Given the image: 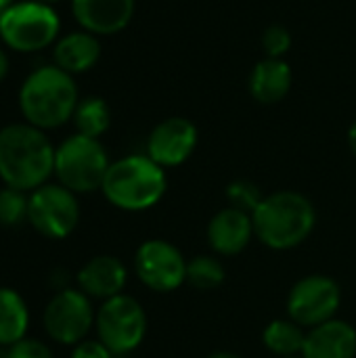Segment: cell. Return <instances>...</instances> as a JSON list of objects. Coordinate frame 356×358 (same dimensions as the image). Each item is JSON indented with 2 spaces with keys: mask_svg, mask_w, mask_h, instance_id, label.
I'll use <instances>...</instances> for the list:
<instances>
[{
  "mask_svg": "<svg viewBox=\"0 0 356 358\" xmlns=\"http://www.w3.org/2000/svg\"><path fill=\"white\" fill-rule=\"evenodd\" d=\"M55 174V147L44 130L10 124L0 130V178L6 187L36 191Z\"/></svg>",
  "mask_w": 356,
  "mask_h": 358,
  "instance_id": "1",
  "label": "cell"
},
{
  "mask_svg": "<svg viewBox=\"0 0 356 358\" xmlns=\"http://www.w3.org/2000/svg\"><path fill=\"white\" fill-rule=\"evenodd\" d=\"M78 103V86L71 73L57 65L34 69L19 90V109L25 122L40 130H52L69 122Z\"/></svg>",
  "mask_w": 356,
  "mask_h": 358,
  "instance_id": "2",
  "label": "cell"
},
{
  "mask_svg": "<svg viewBox=\"0 0 356 358\" xmlns=\"http://www.w3.org/2000/svg\"><path fill=\"white\" fill-rule=\"evenodd\" d=\"M254 235L271 250H292L308 239L317 212L308 197L296 191L266 195L252 214Z\"/></svg>",
  "mask_w": 356,
  "mask_h": 358,
  "instance_id": "3",
  "label": "cell"
},
{
  "mask_svg": "<svg viewBox=\"0 0 356 358\" xmlns=\"http://www.w3.org/2000/svg\"><path fill=\"white\" fill-rule=\"evenodd\" d=\"M166 189V170L149 155H126L111 162L101 187L105 199L126 212L153 208L164 197Z\"/></svg>",
  "mask_w": 356,
  "mask_h": 358,
  "instance_id": "4",
  "label": "cell"
},
{
  "mask_svg": "<svg viewBox=\"0 0 356 358\" xmlns=\"http://www.w3.org/2000/svg\"><path fill=\"white\" fill-rule=\"evenodd\" d=\"M111 162L99 138L71 134L55 149V176L59 185L78 193H92L103 187Z\"/></svg>",
  "mask_w": 356,
  "mask_h": 358,
  "instance_id": "5",
  "label": "cell"
},
{
  "mask_svg": "<svg viewBox=\"0 0 356 358\" xmlns=\"http://www.w3.org/2000/svg\"><path fill=\"white\" fill-rule=\"evenodd\" d=\"M59 15L50 4L38 0L15 2L0 19L2 42L17 52H34L57 42Z\"/></svg>",
  "mask_w": 356,
  "mask_h": 358,
  "instance_id": "6",
  "label": "cell"
},
{
  "mask_svg": "<svg viewBox=\"0 0 356 358\" xmlns=\"http://www.w3.org/2000/svg\"><path fill=\"white\" fill-rule=\"evenodd\" d=\"M94 327L99 342L113 355H128L141 346L147 334V315L132 296H115L101 304Z\"/></svg>",
  "mask_w": 356,
  "mask_h": 358,
  "instance_id": "7",
  "label": "cell"
},
{
  "mask_svg": "<svg viewBox=\"0 0 356 358\" xmlns=\"http://www.w3.org/2000/svg\"><path fill=\"white\" fill-rule=\"evenodd\" d=\"M29 224L48 239L69 237L80 222V203L73 191L63 185H42L29 195Z\"/></svg>",
  "mask_w": 356,
  "mask_h": 358,
  "instance_id": "8",
  "label": "cell"
},
{
  "mask_svg": "<svg viewBox=\"0 0 356 358\" xmlns=\"http://www.w3.org/2000/svg\"><path fill=\"white\" fill-rule=\"evenodd\" d=\"M342 302L340 285L325 275L300 279L287 296V315L304 329H313L336 319Z\"/></svg>",
  "mask_w": 356,
  "mask_h": 358,
  "instance_id": "9",
  "label": "cell"
},
{
  "mask_svg": "<svg viewBox=\"0 0 356 358\" xmlns=\"http://www.w3.org/2000/svg\"><path fill=\"white\" fill-rule=\"evenodd\" d=\"M94 317L90 298L84 292L61 289L44 308V329L55 342L76 346L84 342L94 325Z\"/></svg>",
  "mask_w": 356,
  "mask_h": 358,
  "instance_id": "10",
  "label": "cell"
},
{
  "mask_svg": "<svg viewBox=\"0 0 356 358\" xmlns=\"http://www.w3.org/2000/svg\"><path fill=\"white\" fill-rule=\"evenodd\" d=\"M134 268L143 285L153 292L168 294L187 281V260L176 245L164 239L141 243L134 256Z\"/></svg>",
  "mask_w": 356,
  "mask_h": 358,
  "instance_id": "11",
  "label": "cell"
},
{
  "mask_svg": "<svg viewBox=\"0 0 356 358\" xmlns=\"http://www.w3.org/2000/svg\"><path fill=\"white\" fill-rule=\"evenodd\" d=\"M197 147V128L187 117H168L159 122L147 138V155L166 168L185 164Z\"/></svg>",
  "mask_w": 356,
  "mask_h": 358,
  "instance_id": "12",
  "label": "cell"
},
{
  "mask_svg": "<svg viewBox=\"0 0 356 358\" xmlns=\"http://www.w3.org/2000/svg\"><path fill=\"white\" fill-rule=\"evenodd\" d=\"M134 8L136 0H71L73 19L94 36H113L128 27Z\"/></svg>",
  "mask_w": 356,
  "mask_h": 358,
  "instance_id": "13",
  "label": "cell"
},
{
  "mask_svg": "<svg viewBox=\"0 0 356 358\" xmlns=\"http://www.w3.org/2000/svg\"><path fill=\"white\" fill-rule=\"evenodd\" d=\"M254 237L252 214L237 208H225L214 214L208 224V241L220 256H235L248 248Z\"/></svg>",
  "mask_w": 356,
  "mask_h": 358,
  "instance_id": "14",
  "label": "cell"
},
{
  "mask_svg": "<svg viewBox=\"0 0 356 358\" xmlns=\"http://www.w3.org/2000/svg\"><path fill=\"white\" fill-rule=\"evenodd\" d=\"M302 358H355L356 329L340 319H332L323 325L308 329Z\"/></svg>",
  "mask_w": 356,
  "mask_h": 358,
  "instance_id": "15",
  "label": "cell"
},
{
  "mask_svg": "<svg viewBox=\"0 0 356 358\" xmlns=\"http://www.w3.org/2000/svg\"><path fill=\"white\" fill-rule=\"evenodd\" d=\"M126 266L115 256H94L78 273L80 292H84L88 298H97L103 302L120 296L126 287Z\"/></svg>",
  "mask_w": 356,
  "mask_h": 358,
  "instance_id": "16",
  "label": "cell"
},
{
  "mask_svg": "<svg viewBox=\"0 0 356 358\" xmlns=\"http://www.w3.org/2000/svg\"><path fill=\"white\" fill-rule=\"evenodd\" d=\"M294 73L285 59L264 57L250 73V94L262 105H275L292 90Z\"/></svg>",
  "mask_w": 356,
  "mask_h": 358,
  "instance_id": "17",
  "label": "cell"
},
{
  "mask_svg": "<svg viewBox=\"0 0 356 358\" xmlns=\"http://www.w3.org/2000/svg\"><path fill=\"white\" fill-rule=\"evenodd\" d=\"M55 65L67 73H84L101 59V42L90 31H71L55 42L52 48Z\"/></svg>",
  "mask_w": 356,
  "mask_h": 358,
  "instance_id": "18",
  "label": "cell"
},
{
  "mask_svg": "<svg viewBox=\"0 0 356 358\" xmlns=\"http://www.w3.org/2000/svg\"><path fill=\"white\" fill-rule=\"evenodd\" d=\"M29 310L23 296L10 287H0V346H13L25 340Z\"/></svg>",
  "mask_w": 356,
  "mask_h": 358,
  "instance_id": "19",
  "label": "cell"
},
{
  "mask_svg": "<svg viewBox=\"0 0 356 358\" xmlns=\"http://www.w3.org/2000/svg\"><path fill=\"white\" fill-rule=\"evenodd\" d=\"M304 340H306L304 327H300L292 319H275L266 325L262 334V342L266 350H271L279 358L302 355Z\"/></svg>",
  "mask_w": 356,
  "mask_h": 358,
  "instance_id": "20",
  "label": "cell"
},
{
  "mask_svg": "<svg viewBox=\"0 0 356 358\" xmlns=\"http://www.w3.org/2000/svg\"><path fill=\"white\" fill-rule=\"evenodd\" d=\"M71 120L76 124L78 134L101 138L111 126V111L101 96H86L78 103Z\"/></svg>",
  "mask_w": 356,
  "mask_h": 358,
  "instance_id": "21",
  "label": "cell"
},
{
  "mask_svg": "<svg viewBox=\"0 0 356 358\" xmlns=\"http://www.w3.org/2000/svg\"><path fill=\"white\" fill-rule=\"evenodd\" d=\"M225 281V266L214 256H195L187 262V283L199 292H212Z\"/></svg>",
  "mask_w": 356,
  "mask_h": 358,
  "instance_id": "22",
  "label": "cell"
},
{
  "mask_svg": "<svg viewBox=\"0 0 356 358\" xmlns=\"http://www.w3.org/2000/svg\"><path fill=\"white\" fill-rule=\"evenodd\" d=\"M27 206L29 197L25 191L4 187L0 191V224L4 227H17L27 218Z\"/></svg>",
  "mask_w": 356,
  "mask_h": 358,
  "instance_id": "23",
  "label": "cell"
},
{
  "mask_svg": "<svg viewBox=\"0 0 356 358\" xmlns=\"http://www.w3.org/2000/svg\"><path fill=\"white\" fill-rule=\"evenodd\" d=\"M227 197H229L231 208H237V210L248 212V214H254V210L264 199V195L260 193V189L254 182H248V180H235V182H231L229 189H227Z\"/></svg>",
  "mask_w": 356,
  "mask_h": 358,
  "instance_id": "24",
  "label": "cell"
},
{
  "mask_svg": "<svg viewBox=\"0 0 356 358\" xmlns=\"http://www.w3.org/2000/svg\"><path fill=\"white\" fill-rule=\"evenodd\" d=\"M262 48L266 57L273 59H283L287 50L292 48V34L283 25H271L262 34Z\"/></svg>",
  "mask_w": 356,
  "mask_h": 358,
  "instance_id": "25",
  "label": "cell"
},
{
  "mask_svg": "<svg viewBox=\"0 0 356 358\" xmlns=\"http://www.w3.org/2000/svg\"><path fill=\"white\" fill-rule=\"evenodd\" d=\"M8 357L10 358H55L50 348L38 340H21L13 346H8Z\"/></svg>",
  "mask_w": 356,
  "mask_h": 358,
  "instance_id": "26",
  "label": "cell"
},
{
  "mask_svg": "<svg viewBox=\"0 0 356 358\" xmlns=\"http://www.w3.org/2000/svg\"><path fill=\"white\" fill-rule=\"evenodd\" d=\"M71 358H113V352L99 340H84L76 344Z\"/></svg>",
  "mask_w": 356,
  "mask_h": 358,
  "instance_id": "27",
  "label": "cell"
},
{
  "mask_svg": "<svg viewBox=\"0 0 356 358\" xmlns=\"http://www.w3.org/2000/svg\"><path fill=\"white\" fill-rule=\"evenodd\" d=\"M8 76V55L0 48V82Z\"/></svg>",
  "mask_w": 356,
  "mask_h": 358,
  "instance_id": "28",
  "label": "cell"
},
{
  "mask_svg": "<svg viewBox=\"0 0 356 358\" xmlns=\"http://www.w3.org/2000/svg\"><path fill=\"white\" fill-rule=\"evenodd\" d=\"M348 147H350V151L355 153V157H356V120H355V124L348 128Z\"/></svg>",
  "mask_w": 356,
  "mask_h": 358,
  "instance_id": "29",
  "label": "cell"
},
{
  "mask_svg": "<svg viewBox=\"0 0 356 358\" xmlns=\"http://www.w3.org/2000/svg\"><path fill=\"white\" fill-rule=\"evenodd\" d=\"M13 4H15L13 0H0V19H2V15H4Z\"/></svg>",
  "mask_w": 356,
  "mask_h": 358,
  "instance_id": "30",
  "label": "cell"
},
{
  "mask_svg": "<svg viewBox=\"0 0 356 358\" xmlns=\"http://www.w3.org/2000/svg\"><path fill=\"white\" fill-rule=\"evenodd\" d=\"M208 358H241L239 355H235V352H214V355H210Z\"/></svg>",
  "mask_w": 356,
  "mask_h": 358,
  "instance_id": "31",
  "label": "cell"
},
{
  "mask_svg": "<svg viewBox=\"0 0 356 358\" xmlns=\"http://www.w3.org/2000/svg\"><path fill=\"white\" fill-rule=\"evenodd\" d=\"M38 2H44V4H55V2H59V0H38Z\"/></svg>",
  "mask_w": 356,
  "mask_h": 358,
  "instance_id": "32",
  "label": "cell"
},
{
  "mask_svg": "<svg viewBox=\"0 0 356 358\" xmlns=\"http://www.w3.org/2000/svg\"><path fill=\"white\" fill-rule=\"evenodd\" d=\"M283 358H302V357H283Z\"/></svg>",
  "mask_w": 356,
  "mask_h": 358,
  "instance_id": "33",
  "label": "cell"
}]
</instances>
